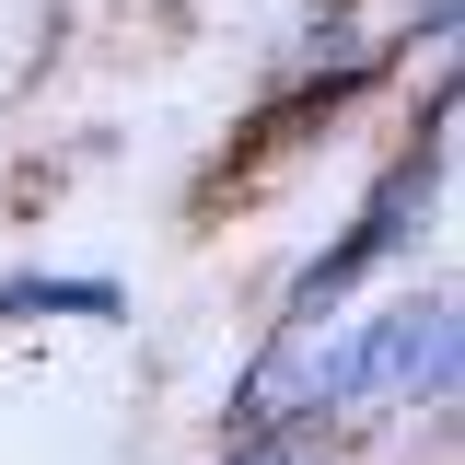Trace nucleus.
I'll list each match as a JSON object with an SVG mask.
<instances>
[{
	"mask_svg": "<svg viewBox=\"0 0 465 465\" xmlns=\"http://www.w3.org/2000/svg\"><path fill=\"white\" fill-rule=\"evenodd\" d=\"M442 407H454V280L384 291L372 314H326L314 326V419H326V442L396 430V419H442Z\"/></svg>",
	"mask_w": 465,
	"mask_h": 465,
	"instance_id": "f257e3e1",
	"label": "nucleus"
},
{
	"mask_svg": "<svg viewBox=\"0 0 465 465\" xmlns=\"http://www.w3.org/2000/svg\"><path fill=\"white\" fill-rule=\"evenodd\" d=\"M442 163H454V152H442V105H430V140H407L396 163H384V186L361 198V222L291 268V291H280V314H268V326H326V314H349L361 280H372V268H396L407 244H419V222L442 210Z\"/></svg>",
	"mask_w": 465,
	"mask_h": 465,
	"instance_id": "f03ea898",
	"label": "nucleus"
},
{
	"mask_svg": "<svg viewBox=\"0 0 465 465\" xmlns=\"http://www.w3.org/2000/svg\"><path fill=\"white\" fill-rule=\"evenodd\" d=\"M35 314L116 326V314H128V291H116L105 268H82V280H70V268H12V280H0V326H35Z\"/></svg>",
	"mask_w": 465,
	"mask_h": 465,
	"instance_id": "7ed1b4c3",
	"label": "nucleus"
},
{
	"mask_svg": "<svg viewBox=\"0 0 465 465\" xmlns=\"http://www.w3.org/2000/svg\"><path fill=\"white\" fill-rule=\"evenodd\" d=\"M210 465H338V442L326 430H222Z\"/></svg>",
	"mask_w": 465,
	"mask_h": 465,
	"instance_id": "20e7f679",
	"label": "nucleus"
}]
</instances>
